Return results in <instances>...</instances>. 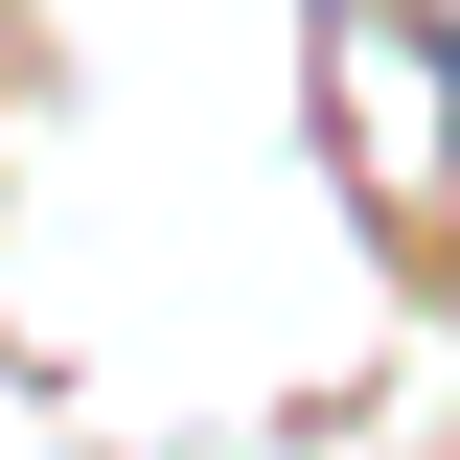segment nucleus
Masks as SVG:
<instances>
[{"instance_id":"nucleus-1","label":"nucleus","mask_w":460,"mask_h":460,"mask_svg":"<svg viewBox=\"0 0 460 460\" xmlns=\"http://www.w3.org/2000/svg\"><path fill=\"white\" fill-rule=\"evenodd\" d=\"M438 138H460V47H438Z\"/></svg>"}]
</instances>
